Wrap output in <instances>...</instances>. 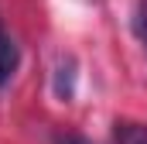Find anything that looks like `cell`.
I'll use <instances>...</instances> for the list:
<instances>
[{"mask_svg": "<svg viewBox=\"0 0 147 144\" xmlns=\"http://www.w3.org/2000/svg\"><path fill=\"white\" fill-rule=\"evenodd\" d=\"M17 65H21V52H17V45H14V38L0 28V89L10 86Z\"/></svg>", "mask_w": 147, "mask_h": 144, "instance_id": "1", "label": "cell"}, {"mask_svg": "<svg viewBox=\"0 0 147 144\" xmlns=\"http://www.w3.org/2000/svg\"><path fill=\"white\" fill-rule=\"evenodd\" d=\"M72 93H75V58H58V69H55V96L69 103Z\"/></svg>", "mask_w": 147, "mask_h": 144, "instance_id": "2", "label": "cell"}, {"mask_svg": "<svg viewBox=\"0 0 147 144\" xmlns=\"http://www.w3.org/2000/svg\"><path fill=\"white\" fill-rule=\"evenodd\" d=\"M113 144H147V124L116 120L113 124Z\"/></svg>", "mask_w": 147, "mask_h": 144, "instance_id": "3", "label": "cell"}, {"mask_svg": "<svg viewBox=\"0 0 147 144\" xmlns=\"http://www.w3.org/2000/svg\"><path fill=\"white\" fill-rule=\"evenodd\" d=\"M134 35L147 52V0H137V7H134Z\"/></svg>", "mask_w": 147, "mask_h": 144, "instance_id": "4", "label": "cell"}, {"mask_svg": "<svg viewBox=\"0 0 147 144\" xmlns=\"http://www.w3.org/2000/svg\"><path fill=\"white\" fill-rule=\"evenodd\" d=\"M58 144H89L86 137H58Z\"/></svg>", "mask_w": 147, "mask_h": 144, "instance_id": "5", "label": "cell"}]
</instances>
